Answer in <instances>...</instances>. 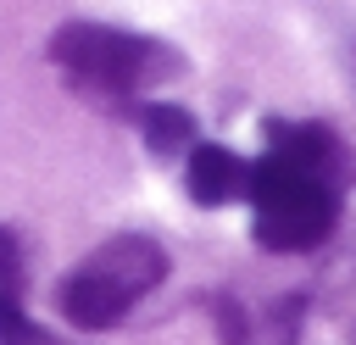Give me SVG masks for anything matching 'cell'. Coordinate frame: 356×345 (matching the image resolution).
I'll return each instance as SVG.
<instances>
[{"label": "cell", "instance_id": "cell-1", "mask_svg": "<svg viewBox=\"0 0 356 345\" xmlns=\"http://www.w3.org/2000/svg\"><path fill=\"white\" fill-rule=\"evenodd\" d=\"M167 278V250L145 234H117L95 245L67 278H61V317L78 328H111L122 323L156 284Z\"/></svg>", "mask_w": 356, "mask_h": 345}, {"label": "cell", "instance_id": "cell-2", "mask_svg": "<svg viewBox=\"0 0 356 345\" xmlns=\"http://www.w3.org/2000/svg\"><path fill=\"white\" fill-rule=\"evenodd\" d=\"M50 61L67 72V83L95 95H139L178 72V56L161 39L106 28V22H67L50 39Z\"/></svg>", "mask_w": 356, "mask_h": 345}, {"label": "cell", "instance_id": "cell-3", "mask_svg": "<svg viewBox=\"0 0 356 345\" xmlns=\"http://www.w3.org/2000/svg\"><path fill=\"white\" fill-rule=\"evenodd\" d=\"M245 200L256 217V239L267 250H312L334 234V217H339V189L278 156L250 161Z\"/></svg>", "mask_w": 356, "mask_h": 345}, {"label": "cell", "instance_id": "cell-4", "mask_svg": "<svg viewBox=\"0 0 356 345\" xmlns=\"http://www.w3.org/2000/svg\"><path fill=\"white\" fill-rule=\"evenodd\" d=\"M267 156L317 172V178L334 184V189H345V184L356 178V161H350L345 139H339L328 122H278V117H273V122H267Z\"/></svg>", "mask_w": 356, "mask_h": 345}, {"label": "cell", "instance_id": "cell-5", "mask_svg": "<svg viewBox=\"0 0 356 345\" xmlns=\"http://www.w3.org/2000/svg\"><path fill=\"white\" fill-rule=\"evenodd\" d=\"M245 189H250V161H239L222 145L189 150V200L195 206H228V200H245Z\"/></svg>", "mask_w": 356, "mask_h": 345}, {"label": "cell", "instance_id": "cell-6", "mask_svg": "<svg viewBox=\"0 0 356 345\" xmlns=\"http://www.w3.org/2000/svg\"><path fill=\"white\" fill-rule=\"evenodd\" d=\"M139 128L150 139L156 156H172V150H195V117L184 106H167V100H150L139 106Z\"/></svg>", "mask_w": 356, "mask_h": 345}, {"label": "cell", "instance_id": "cell-7", "mask_svg": "<svg viewBox=\"0 0 356 345\" xmlns=\"http://www.w3.org/2000/svg\"><path fill=\"white\" fill-rule=\"evenodd\" d=\"M0 345H56V339L22 312V300H0Z\"/></svg>", "mask_w": 356, "mask_h": 345}, {"label": "cell", "instance_id": "cell-8", "mask_svg": "<svg viewBox=\"0 0 356 345\" xmlns=\"http://www.w3.org/2000/svg\"><path fill=\"white\" fill-rule=\"evenodd\" d=\"M0 300H22V245L11 228H0Z\"/></svg>", "mask_w": 356, "mask_h": 345}]
</instances>
